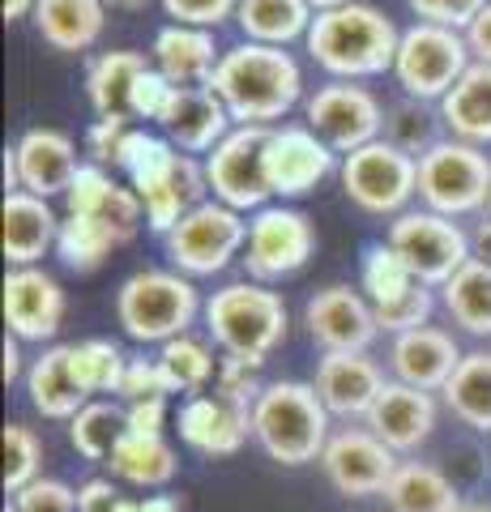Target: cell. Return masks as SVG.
Here are the masks:
<instances>
[{
	"instance_id": "obj_1",
	"label": "cell",
	"mask_w": 491,
	"mask_h": 512,
	"mask_svg": "<svg viewBox=\"0 0 491 512\" xmlns=\"http://www.w3.org/2000/svg\"><path fill=\"white\" fill-rule=\"evenodd\" d=\"M210 90L223 99L235 124L278 128V120L304 99V69L287 47L244 39L223 52Z\"/></svg>"
},
{
	"instance_id": "obj_2",
	"label": "cell",
	"mask_w": 491,
	"mask_h": 512,
	"mask_svg": "<svg viewBox=\"0 0 491 512\" xmlns=\"http://www.w3.org/2000/svg\"><path fill=\"white\" fill-rule=\"evenodd\" d=\"M308 56L334 77V82H363V77L393 73L402 30L393 26L376 5H342L316 13L308 30Z\"/></svg>"
},
{
	"instance_id": "obj_3",
	"label": "cell",
	"mask_w": 491,
	"mask_h": 512,
	"mask_svg": "<svg viewBox=\"0 0 491 512\" xmlns=\"http://www.w3.org/2000/svg\"><path fill=\"white\" fill-rule=\"evenodd\" d=\"M329 419L334 414L325 410L316 384L269 380L252 402V440L278 466H308V461H321L329 436H334Z\"/></svg>"
},
{
	"instance_id": "obj_4",
	"label": "cell",
	"mask_w": 491,
	"mask_h": 512,
	"mask_svg": "<svg viewBox=\"0 0 491 512\" xmlns=\"http://www.w3.org/2000/svg\"><path fill=\"white\" fill-rule=\"evenodd\" d=\"M287 303L265 282H231L205 299V329L231 359L261 367L287 338Z\"/></svg>"
},
{
	"instance_id": "obj_5",
	"label": "cell",
	"mask_w": 491,
	"mask_h": 512,
	"mask_svg": "<svg viewBox=\"0 0 491 512\" xmlns=\"http://www.w3.org/2000/svg\"><path fill=\"white\" fill-rule=\"evenodd\" d=\"M197 312H205L197 286L176 269H137L116 291L120 329L141 346H167L171 338H184Z\"/></svg>"
},
{
	"instance_id": "obj_6",
	"label": "cell",
	"mask_w": 491,
	"mask_h": 512,
	"mask_svg": "<svg viewBox=\"0 0 491 512\" xmlns=\"http://www.w3.org/2000/svg\"><path fill=\"white\" fill-rule=\"evenodd\" d=\"M491 197V158L483 146L470 141H436L419 158V201L423 210H436L445 218L483 214Z\"/></svg>"
},
{
	"instance_id": "obj_7",
	"label": "cell",
	"mask_w": 491,
	"mask_h": 512,
	"mask_svg": "<svg viewBox=\"0 0 491 512\" xmlns=\"http://www.w3.org/2000/svg\"><path fill=\"white\" fill-rule=\"evenodd\" d=\"M248 244V218L231 210L223 201H201L197 210H188L176 231L163 235L167 261L184 278H214L244 252Z\"/></svg>"
},
{
	"instance_id": "obj_8",
	"label": "cell",
	"mask_w": 491,
	"mask_h": 512,
	"mask_svg": "<svg viewBox=\"0 0 491 512\" xmlns=\"http://www.w3.org/2000/svg\"><path fill=\"white\" fill-rule=\"evenodd\" d=\"M470 64H474V56H470L462 30L436 26V22H415V26L402 30L393 77H398L406 99L440 103L457 82H462V73Z\"/></svg>"
},
{
	"instance_id": "obj_9",
	"label": "cell",
	"mask_w": 491,
	"mask_h": 512,
	"mask_svg": "<svg viewBox=\"0 0 491 512\" xmlns=\"http://www.w3.org/2000/svg\"><path fill=\"white\" fill-rule=\"evenodd\" d=\"M342 192L351 197L363 214H406L410 197H419V158L398 146H389L385 137L342 158Z\"/></svg>"
},
{
	"instance_id": "obj_10",
	"label": "cell",
	"mask_w": 491,
	"mask_h": 512,
	"mask_svg": "<svg viewBox=\"0 0 491 512\" xmlns=\"http://www.w3.org/2000/svg\"><path fill=\"white\" fill-rule=\"evenodd\" d=\"M389 248H398L402 261L415 269V278L440 291L457 269L470 261V231L457 218L436 210H406L389 222Z\"/></svg>"
},
{
	"instance_id": "obj_11",
	"label": "cell",
	"mask_w": 491,
	"mask_h": 512,
	"mask_svg": "<svg viewBox=\"0 0 491 512\" xmlns=\"http://www.w3.org/2000/svg\"><path fill=\"white\" fill-rule=\"evenodd\" d=\"M265 146H269V128L235 124L205 154V180H210L214 201H223L240 214H257L274 201V188H269L265 175Z\"/></svg>"
},
{
	"instance_id": "obj_12",
	"label": "cell",
	"mask_w": 491,
	"mask_h": 512,
	"mask_svg": "<svg viewBox=\"0 0 491 512\" xmlns=\"http://www.w3.org/2000/svg\"><path fill=\"white\" fill-rule=\"evenodd\" d=\"M316 252V227L304 210L291 205H265L248 218V244H244V269L252 282H278L299 274Z\"/></svg>"
},
{
	"instance_id": "obj_13",
	"label": "cell",
	"mask_w": 491,
	"mask_h": 512,
	"mask_svg": "<svg viewBox=\"0 0 491 512\" xmlns=\"http://www.w3.org/2000/svg\"><path fill=\"white\" fill-rule=\"evenodd\" d=\"M304 120L334 154H355L385 133V107L359 82H325L304 103Z\"/></svg>"
},
{
	"instance_id": "obj_14",
	"label": "cell",
	"mask_w": 491,
	"mask_h": 512,
	"mask_svg": "<svg viewBox=\"0 0 491 512\" xmlns=\"http://www.w3.org/2000/svg\"><path fill=\"white\" fill-rule=\"evenodd\" d=\"M402 461L398 453L372 436L368 427H342L329 436L325 453H321V470L329 478V487L338 495H351V500H363V495H385L393 470Z\"/></svg>"
},
{
	"instance_id": "obj_15",
	"label": "cell",
	"mask_w": 491,
	"mask_h": 512,
	"mask_svg": "<svg viewBox=\"0 0 491 512\" xmlns=\"http://www.w3.org/2000/svg\"><path fill=\"white\" fill-rule=\"evenodd\" d=\"M304 325L325 355H368V346L380 333L376 308L368 303V295L355 291V286H342V282L325 286V291H316L308 299Z\"/></svg>"
},
{
	"instance_id": "obj_16",
	"label": "cell",
	"mask_w": 491,
	"mask_h": 512,
	"mask_svg": "<svg viewBox=\"0 0 491 512\" xmlns=\"http://www.w3.org/2000/svg\"><path fill=\"white\" fill-rule=\"evenodd\" d=\"M342 163L338 154L312 133L308 124H278L269 128V146H265V175L274 197H308V192L329 180Z\"/></svg>"
},
{
	"instance_id": "obj_17",
	"label": "cell",
	"mask_w": 491,
	"mask_h": 512,
	"mask_svg": "<svg viewBox=\"0 0 491 512\" xmlns=\"http://www.w3.org/2000/svg\"><path fill=\"white\" fill-rule=\"evenodd\" d=\"M5 325L18 342H52L65 325V291L39 265L5 274Z\"/></svg>"
},
{
	"instance_id": "obj_18",
	"label": "cell",
	"mask_w": 491,
	"mask_h": 512,
	"mask_svg": "<svg viewBox=\"0 0 491 512\" xmlns=\"http://www.w3.org/2000/svg\"><path fill=\"white\" fill-rule=\"evenodd\" d=\"M252 436V406L227 393H197L180 406V440L205 457L240 453Z\"/></svg>"
},
{
	"instance_id": "obj_19",
	"label": "cell",
	"mask_w": 491,
	"mask_h": 512,
	"mask_svg": "<svg viewBox=\"0 0 491 512\" xmlns=\"http://www.w3.org/2000/svg\"><path fill=\"white\" fill-rule=\"evenodd\" d=\"M363 427L385 440L393 453H415L436 431V397L415 389V384L389 380L380 389L376 406L368 410V419H363Z\"/></svg>"
},
{
	"instance_id": "obj_20",
	"label": "cell",
	"mask_w": 491,
	"mask_h": 512,
	"mask_svg": "<svg viewBox=\"0 0 491 512\" xmlns=\"http://www.w3.org/2000/svg\"><path fill=\"white\" fill-rule=\"evenodd\" d=\"M158 128H163V137L180 154L197 158V154H210L235 128V120L210 86H180L176 99L167 107V116L158 120Z\"/></svg>"
},
{
	"instance_id": "obj_21",
	"label": "cell",
	"mask_w": 491,
	"mask_h": 512,
	"mask_svg": "<svg viewBox=\"0 0 491 512\" xmlns=\"http://www.w3.org/2000/svg\"><path fill=\"white\" fill-rule=\"evenodd\" d=\"M13 158H18L22 192H35L43 201L65 197L73 175L82 171L73 137L60 133V128H30V133H22V141L13 146Z\"/></svg>"
},
{
	"instance_id": "obj_22",
	"label": "cell",
	"mask_w": 491,
	"mask_h": 512,
	"mask_svg": "<svg viewBox=\"0 0 491 512\" xmlns=\"http://www.w3.org/2000/svg\"><path fill=\"white\" fill-rule=\"evenodd\" d=\"M316 393H321L325 410L334 419H368L380 389H385V372L368 355H325L316 363Z\"/></svg>"
},
{
	"instance_id": "obj_23",
	"label": "cell",
	"mask_w": 491,
	"mask_h": 512,
	"mask_svg": "<svg viewBox=\"0 0 491 512\" xmlns=\"http://www.w3.org/2000/svg\"><path fill=\"white\" fill-rule=\"evenodd\" d=\"M462 363V346L453 342L449 329H436V325H423V329H410L398 333L389 346V367L402 384H415L423 393H436L445 389L449 376L457 372Z\"/></svg>"
},
{
	"instance_id": "obj_24",
	"label": "cell",
	"mask_w": 491,
	"mask_h": 512,
	"mask_svg": "<svg viewBox=\"0 0 491 512\" xmlns=\"http://www.w3.org/2000/svg\"><path fill=\"white\" fill-rule=\"evenodd\" d=\"M0 218H5L0 244H5L9 269L39 265L43 256H47V248H56L60 218H56V210H52V201L35 197V192H5Z\"/></svg>"
},
{
	"instance_id": "obj_25",
	"label": "cell",
	"mask_w": 491,
	"mask_h": 512,
	"mask_svg": "<svg viewBox=\"0 0 491 512\" xmlns=\"http://www.w3.org/2000/svg\"><path fill=\"white\" fill-rule=\"evenodd\" d=\"M150 60H154V69L163 73L167 82H176V86H210L223 52H218L210 30L171 22V26H163L154 35Z\"/></svg>"
},
{
	"instance_id": "obj_26",
	"label": "cell",
	"mask_w": 491,
	"mask_h": 512,
	"mask_svg": "<svg viewBox=\"0 0 491 512\" xmlns=\"http://www.w3.org/2000/svg\"><path fill=\"white\" fill-rule=\"evenodd\" d=\"M26 397L43 419H73L90 402L73 372V346H47L26 372Z\"/></svg>"
},
{
	"instance_id": "obj_27",
	"label": "cell",
	"mask_w": 491,
	"mask_h": 512,
	"mask_svg": "<svg viewBox=\"0 0 491 512\" xmlns=\"http://www.w3.org/2000/svg\"><path fill=\"white\" fill-rule=\"evenodd\" d=\"M30 18H35V30L47 47H56V52H86L103 35L107 5L103 0H39Z\"/></svg>"
},
{
	"instance_id": "obj_28",
	"label": "cell",
	"mask_w": 491,
	"mask_h": 512,
	"mask_svg": "<svg viewBox=\"0 0 491 512\" xmlns=\"http://www.w3.org/2000/svg\"><path fill=\"white\" fill-rule=\"evenodd\" d=\"M440 120L457 141L470 146H491V64H470L445 99L436 103Z\"/></svg>"
},
{
	"instance_id": "obj_29",
	"label": "cell",
	"mask_w": 491,
	"mask_h": 512,
	"mask_svg": "<svg viewBox=\"0 0 491 512\" xmlns=\"http://www.w3.org/2000/svg\"><path fill=\"white\" fill-rule=\"evenodd\" d=\"M150 69V60L141 52H103L99 60H90V73H86V94L99 116H120V120H133V90H137V77Z\"/></svg>"
},
{
	"instance_id": "obj_30",
	"label": "cell",
	"mask_w": 491,
	"mask_h": 512,
	"mask_svg": "<svg viewBox=\"0 0 491 512\" xmlns=\"http://www.w3.org/2000/svg\"><path fill=\"white\" fill-rule=\"evenodd\" d=\"M316 9L308 0H240L235 26L244 30L248 43L291 47L295 39H308Z\"/></svg>"
},
{
	"instance_id": "obj_31",
	"label": "cell",
	"mask_w": 491,
	"mask_h": 512,
	"mask_svg": "<svg viewBox=\"0 0 491 512\" xmlns=\"http://www.w3.org/2000/svg\"><path fill=\"white\" fill-rule=\"evenodd\" d=\"M385 504L393 512H457L462 495L445 478V470L427 461H402L385 487Z\"/></svg>"
},
{
	"instance_id": "obj_32",
	"label": "cell",
	"mask_w": 491,
	"mask_h": 512,
	"mask_svg": "<svg viewBox=\"0 0 491 512\" xmlns=\"http://www.w3.org/2000/svg\"><path fill=\"white\" fill-rule=\"evenodd\" d=\"M445 406L453 419H462L470 431H491V350H470L449 376Z\"/></svg>"
},
{
	"instance_id": "obj_33",
	"label": "cell",
	"mask_w": 491,
	"mask_h": 512,
	"mask_svg": "<svg viewBox=\"0 0 491 512\" xmlns=\"http://www.w3.org/2000/svg\"><path fill=\"white\" fill-rule=\"evenodd\" d=\"M116 478L133 487H167L176 478L180 461L176 448L167 444V436H137V431H124V440L116 444V453L107 457Z\"/></svg>"
},
{
	"instance_id": "obj_34",
	"label": "cell",
	"mask_w": 491,
	"mask_h": 512,
	"mask_svg": "<svg viewBox=\"0 0 491 512\" xmlns=\"http://www.w3.org/2000/svg\"><path fill=\"white\" fill-rule=\"evenodd\" d=\"M440 303L470 338H491V265L466 261L457 274L440 286Z\"/></svg>"
},
{
	"instance_id": "obj_35",
	"label": "cell",
	"mask_w": 491,
	"mask_h": 512,
	"mask_svg": "<svg viewBox=\"0 0 491 512\" xmlns=\"http://www.w3.org/2000/svg\"><path fill=\"white\" fill-rule=\"evenodd\" d=\"M124 239L116 227H107L103 218H86V214H65L60 218V235H56V252L60 261H65L69 269H77V274H94L107 256H112V248H120Z\"/></svg>"
},
{
	"instance_id": "obj_36",
	"label": "cell",
	"mask_w": 491,
	"mask_h": 512,
	"mask_svg": "<svg viewBox=\"0 0 491 512\" xmlns=\"http://www.w3.org/2000/svg\"><path fill=\"white\" fill-rule=\"evenodd\" d=\"M124 431H129V410L116 402H103V397H90L69 419V440L86 461H107L124 440Z\"/></svg>"
},
{
	"instance_id": "obj_37",
	"label": "cell",
	"mask_w": 491,
	"mask_h": 512,
	"mask_svg": "<svg viewBox=\"0 0 491 512\" xmlns=\"http://www.w3.org/2000/svg\"><path fill=\"white\" fill-rule=\"evenodd\" d=\"M363 295H368L372 308H389V303H398L402 295H410L419 286L415 278V269H410L398 248H389V244H372L368 252H363Z\"/></svg>"
},
{
	"instance_id": "obj_38",
	"label": "cell",
	"mask_w": 491,
	"mask_h": 512,
	"mask_svg": "<svg viewBox=\"0 0 491 512\" xmlns=\"http://www.w3.org/2000/svg\"><path fill=\"white\" fill-rule=\"evenodd\" d=\"M158 363H163V372L171 380V393H188L197 397L205 393V384L218 380V363H214V350L197 342V338H171L163 350H158Z\"/></svg>"
},
{
	"instance_id": "obj_39",
	"label": "cell",
	"mask_w": 491,
	"mask_h": 512,
	"mask_svg": "<svg viewBox=\"0 0 491 512\" xmlns=\"http://www.w3.org/2000/svg\"><path fill=\"white\" fill-rule=\"evenodd\" d=\"M73 372H77V380H82V389L90 397L120 393L124 372H129V355L107 338H86V342L73 346Z\"/></svg>"
},
{
	"instance_id": "obj_40",
	"label": "cell",
	"mask_w": 491,
	"mask_h": 512,
	"mask_svg": "<svg viewBox=\"0 0 491 512\" xmlns=\"http://www.w3.org/2000/svg\"><path fill=\"white\" fill-rule=\"evenodd\" d=\"M436 124H445V120H440V111H432V103L402 99V103H393L385 111V133L380 137H385L389 146L423 158L427 150L436 146Z\"/></svg>"
},
{
	"instance_id": "obj_41",
	"label": "cell",
	"mask_w": 491,
	"mask_h": 512,
	"mask_svg": "<svg viewBox=\"0 0 491 512\" xmlns=\"http://www.w3.org/2000/svg\"><path fill=\"white\" fill-rule=\"evenodd\" d=\"M39 470H43V444L35 436V427L9 423L5 427V491L18 495L35 478H43Z\"/></svg>"
},
{
	"instance_id": "obj_42",
	"label": "cell",
	"mask_w": 491,
	"mask_h": 512,
	"mask_svg": "<svg viewBox=\"0 0 491 512\" xmlns=\"http://www.w3.org/2000/svg\"><path fill=\"white\" fill-rule=\"evenodd\" d=\"M116 188L120 184L107 175V167L82 163V171L73 175V184L65 192V210L69 214H86V218H103L107 205H112V197H116Z\"/></svg>"
},
{
	"instance_id": "obj_43",
	"label": "cell",
	"mask_w": 491,
	"mask_h": 512,
	"mask_svg": "<svg viewBox=\"0 0 491 512\" xmlns=\"http://www.w3.org/2000/svg\"><path fill=\"white\" fill-rule=\"evenodd\" d=\"M432 308H436V295H432V286L419 282L410 295H402L398 303H389V308H376V325L380 333H410V329H423L427 320H432Z\"/></svg>"
},
{
	"instance_id": "obj_44",
	"label": "cell",
	"mask_w": 491,
	"mask_h": 512,
	"mask_svg": "<svg viewBox=\"0 0 491 512\" xmlns=\"http://www.w3.org/2000/svg\"><path fill=\"white\" fill-rule=\"evenodd\" d=\"M18 512H77V491L60 478H35L30 487L13 495Z\"/></svg>"
},
{
	"instance_id": "obj_45",
	"label": "cell",
	"mask_w": 491,
	"mask_h": 512,
	"mask_svg": "<svg viewBox=\"0 0 491 512\" xmlns=\"http://www.w3.org/2000/svg\"><path fill=\"white\" fill-rule=\"evenodd\" d=\"M176 90H180V86L167 82V77L150 64V69L137 77V90H133V120H154V124H158V120L167 116L171 99H176Z\"/></svg>"
},
{
	"instance_id": "obj_46",
	"label": "cell",
	"mask_w": 491,
	"mask_h": 512,
	"mask_svg": "<svg viewBox=\"0 0 491 512\" xmlns=\"http://www.w3.org/2000/svg\"><path fill=\"white\" fill-rule=\"evenodd\" d=\"M167 393H171V380L163 372V363L158 359H129V372H124V384H120L124 406L150 402V397H167Z\"/></svg>"
},
{
	"instance_id": "obj_47",
	"label": "cell",
	"mask_w": 491,
	"mask_h": 512,
	"mask_svg": "<svg viewBox=\"0 0 491 512\" xmlns=\"http://www.w3.org/2000/svg\"><path fill=\"white\" fill-rule=\"evenodd\" d=\"M167 18L180 22V26H223L227 18H235V9H240V0H163Z\"/></svg>"
},
{
	"instance_id": "obj_48",
	"label": "cell",
	"mask_w": 491,
	"mask_h": 512,
	"mask_svg": "<svg viewBox=\"0 0 491 512\" xmlns=\"http://www.w3.org/2000/svg\"><path fill=\"white\" fill-rule=\"evenodd\" d=\"M406 5L415 9L419 22H436V26L466 30V26L487 9V0H406Z\"/></svg>"
},
{
	"instance_id": "obj_49",
	"label": "cell",
	"mask_w": 491,
	"mask_h": 512,
	"mask_svg": "<svg viewBox=\"0 0 491 512\" xmlns=\"http://www.w3.org/2000/svg\"><path fill=\"white\" fill-rule=\"evenodd\" d=\"M261 367H252V363H244V359H223V363H218V380H214V389L218 393H227V397H235V402H257V393L265 389V384H261Z\"/></svg>"
},
{
	"instance_id": "obj_50",
	"label": "cell",
	"mask_w": 491,
	"mask_h": 512,
	"mask_svg": "<svg viewBox=\"0 0 491 512\" xmlns=\"http://www.w3.org/2000/svg\"><path fill=\"white\" fill-rule=\"evenodd\" d=\"M129 120H120V116H99L90 124V133H86V150H90V158L99 167H107V163H116V150H120V141H124V133H129Z\"/></svg>"
},
{
	"instance_id": "obj_51",
	"label": "cell",
	"mask_w": 491,
	"mask_h": 512,
	"mask_svg": "<svg viewBox=\"0 0 491 512\" xmlns=\"http://www.w3.org/2000/svg\"><path fill=\"white\" fill-rule=\"evenodd\" d=\"M124 410H129V431H137V436H163V423H167V397L133 402V406H124Z\"/></svg>"
},
{
	"instance_id": "obj_52",
	"label": "cell",
	"mask_w": 491,
	"mask_h": 512,
	"mask_svg": "<svg viewBox=\"0 0 491 512\" xmlns=\"http://www.w3.org/2000/svg\"><path fill=\"white\" fill-rule=\"evenodd\" d=\"M124 495L112 487V478H90L77 487V512H116Z\"/></svg>"
},
{
	"instance_id": "obj_53",
	"label": "cell",
	"mask_w": 491,
	"mask_h": 512,
	"mask_svg": "<svg viewBox=\"0 0 491 512\" xmlns=\"http://www.w3.org/2000/svg\"><path fill=\"white\" fill-rule=\"evenodd\" d=\"M466 47H470V56H474V64H491V0H487V9L474 18L466 30Z\"/></svg>"
},
{
	"instance_id": "obj_54",
	"label": "cell",
	"mask_w": 491,
	"mask_h": 512,
	"mask_svg": "<svg viewBox=\"0 0 491 512\" xmlns=\"http://www.w3.org/2000/svg\"><path fill=\"white\" fill-rule=\"evenodd\" d=\"M470 261L491 265V218L487 214H483V222H474V231H470Z\"/></svg>"
},
{
	"instance_id": "obj_55",
	"label": "cell",
	"mask_w": 491,
	"mask_h": 512,
	"mask_svg": "<svg viewBox=\"0 0 491 512\" xmlns=\"http://www.w3.org/2000/svg\"><path fill=\"white\" fill-rule=\"evenodd\" d=\"M18 376H22V355H18V338L9 333L5 338V384H13Z\"/></svg>"
},
{
	"instance_id": "obj_56",
	"label": "cell",
	"mask_w": 491,
	"mask_h": 512,
	"mask_svg": "<svg viewBox=\"0 0 491 512\" xmlns=\"http://www.w3.org/2000/svg\"><path fill=\"white\" fill-rule=\"evenodd\" d=\"M184 504L176 495H150V500H141V512H180Z\"/></svg>"
},
{
	"instance_id": "obj_57",
	"label": "cell",
	"mask_w": 491,
	"mask_h": 512,
	"mask_svg": "<svg viewBox=\"0 0 491 512\" xmlns=\"http://www.w3.org/2000/svg\"><path fill=\"white\" fill-rule=\"evenodd\" d=\"M35 5L39 0H5L0 13H5V22H18V18H26V13H35Z\"/></svg>"
},
{
	"instance_id": "obj_58",
	"label": "cell",
	"mask_w": 491,
	"mask_h": 512,
	"mask_svg": "<svg viewBox=\"0 0 491 512\" xmlns=\"http://www.w3.org/2000/svg\"><path fill=\"white\" fill-rule=\"evenodd\" d=\"M316 13H329V9H342V5H355V0H308Z\"/></svg>"
},
{
	"instance_id": "obj_59",
	"label": "cell",
	"mask_w": 491,
	"mask_h": 512,
	"mask_svg": "<svg viewBox=\"0 0 491 512\" xmlns=\"http://www.w3.org/2000/svg\"><path fill=\"white\" fill-rule=\"evenodd\" d=\"M112 5H116V9H146L150 0H112Z\"/></svg>"
},
{
	"instance_id": "obj_60",
	"label": "cell",
	"mask_w": 491,
	"mask_h": 512,
	"mask_svg": "<svg viewBox=\"0 0 491 512\" xmlns=\"http://www.w3.org/2000/svg\"><path fill=\"white\" fill-rule=\"evenodd\" d=\"M116 512H141V504H137V500H120Z\"/></svg>"
},
{
	"instance_id": "obj_61",
	"label": "cell",
	"mask_w": 491,
	"mask_h": 512,
	"mask_svg": "<svg viewBox=\"0 0 491 512\" xmlns=\"http://www.w3.org/2000/svg\"><path fill=\"white\" fill-rule=\"evenodd\" d=\"M457 512H491L487 504H457Z\"/></svg>"
},
{
	"instance_id": "obj_62",
	"label": "cell",
	"mask_w": 491,
	"mask_h": 512,
	"mask_svg": "<svg viewBox=\"0 0 491 512\" xmlns=\"http://www.w3.org/2000/svg\"><path fill=\"white\" fill-rule=\"evenodd\" d=\"M483 214H487V218H491V197H487V210H483Z\"/></svg>"
},
{
	"instance_id": "obj_63",
	"label": "cell",
	"mask_w": 491,
	"mask_h": 512,
	"mask_svg": "<svg viewBox=\"0 0 491 512\" xmlns=\"http://www.w3.org/2000/svg\"><path fill=\"white\" fill-rule=\"evenodd\" d=\"M5 512H18V508H13V504H9V508H5Z\"/></svg>"
}]
</instances>
